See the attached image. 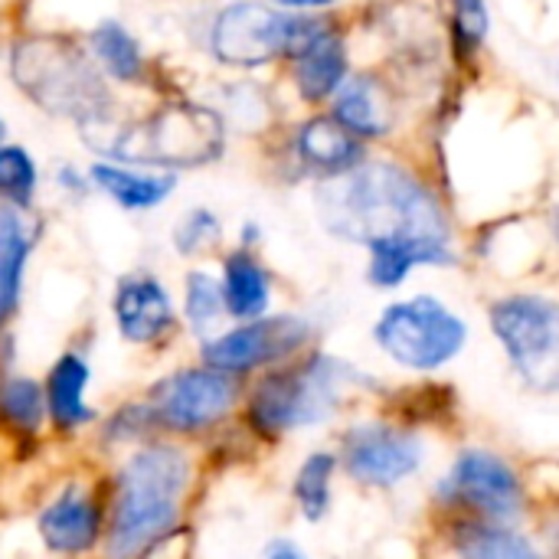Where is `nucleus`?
I'll return each mask as SVG.
<instances>
[{"mask_svg":"<svg viewBox=\"0 0 559 559\" xmlns=\"http://www.w3.org/2000/svg\"><path fill=\"white\" fill-rule=\"evenodd\" d=\"M223 239V223L216 213L197 206L190 210L177 226H174V246L180 255H200V252H210L216 249Z\"/></svg>","mask_w":559,"mask_h":559,"instance_id":"30","label":"nucleus"},{"mask_svg":"<svg viewBox=\"0 0 559 559\" xmlns=\"http://www.w3.org/2000/svg\"><path fill=\"white\" fill-rule=\"evenodd\" d=\"M265 3H272L278 10H288V13H334L347 0H265Z\"/></svg>","mask_w":559,"mask_h":559,"instance_id":"31","label":"nucleus"},{"mask_svg":"<svg viewBox=\"0 0 559 559\" xmlns=\"http://www.w3.org/2000/svg\"><path fill=\"white\" fill-rule=\"evenodd\" d=\"M43 390L29 377L0 380V423L16 436H36L43 426Z\"/></svg>","mask_w":559,"mask_h":559,"instance_id":"25","label":"nucleus"},{"mask_svg":"<svg viewBox=\"0 0 559 559\" xmlns=\"http://www.w3.org/2000/svg\"><path fill=\"white\" fill-rule=\"evenodd\" d=\"M36 242V219L29 206L0 200V328L13 314L23 288V269Z\"/></svg>","mask_w":559,"mask_h":559,"instance_id":"20","label":"nucleus"},{"mask_svg":"<svg viewBox=\"0 0 559 559\" xmlns=\"http://www.w3.org/2000/svg\"><path fill=\"white\" fill-rule=\"evenodd\" d=\"M7 46L10 75L39 111L69 118L79 131H92L115 118L118 98L88 46L66 33H16Z\"/></svg>","mask_w":559,"mask_h":559,"instance_id":"2","label":"nucleus"},{"mask_svg":"<svg viewBox=\"0 0 559 559\" xmlns=\"http://www.w3.org/2000/svg\"><path fill=\"white\" fill-rule=\"evenodd\" d=\"M337 20V10L288 13L265 0H233L210 23V52L226 69L285 66Z\"/></svg>","mask_w":559,"mask_h":559,"instance_id":"5","label":"nucleus"},{"mask_svg":"<svg viewBox=\"0 0 559 559\" xmlns=\"http://www.w3.org/2000/svg\"><path fill=\"white\" fill-rule=\"evenodd\" d=\"M3 141H7V121L0 118V144H3Z\"/></svg>","mask_w":559,"mask_h":559,"instance_id":"34","label":"nucleus"},{"mask_svg":"<svg viewBox=\"0 0 559 559\" xmlns=\"http://www.w3.org/2000/svg\"><path fill=\"white\" fill-rule=\"evenodd\" d=\"M239 396L233 373H219L213 367L183 370L154 386V400L147 403L154 423L170 432H200L219 423Z\"/></svg>","mask_w":559,"mask_h":559,"instance_id":"10","label":"nucleus"},{"mask_svg":"<svg viewBox=\"0 0 559 559\" xmlns=\"http://www.w3.org/2000/svg\"><path fill=\"white\" fill-rule=\"evenodd\" d=\"M115 321L121 337L131 344H151L164 337L174 328V305L167 288L147 272L124 275L115 292Z\"/></svg>","mask_w":559,"mask_h":559,"instance_id":"16","label":"nucleus"},{"mask_svg":"<svg viewBox=\"0 0 559 559\" xmlns=\"http://www.w3.org/2000/svg\"><path fill=\"white\" fill-rule=\"evenodd\" d=\"M354 72V49H350V29L344 16L321 33L311 46H305L295 59L285 62V75L295 88V98L308 111H321L331 105V98L341 92V85Z\"/></svg>","mask_w":559,"mask_h":559,"instance_id":"15","label":"nucleus"},{"mask_svg":"<svg viewBox=\"0 0 559 559\" xmlns=\"http://www.w3.org/2000/svg\"><path fill=\"white\" fill-rule=\"evenodd\" d=\"M282 141L295 170L301 177H311L314 183L344 177L370 157V144L354 138L328 108L308 111L285 131Z\"/></svg>","mask_w":559,"mask_h":559,"instance_id":"11","label":"nucleus"},{"mask_svg":"<svg viewBox=\"0 0 559 559\" xmlns=\"http://www.w3.org/2000/svg\"><path fill=\"white\" fill-rule=\"evenodd\" d=\"M39 187L36 160L20 144H0V200L16 206H33Z\"/></svg>","mask_w":559,"mask_h":559,"instance_id":"28","label":"nucleus"},{"mask_svg":"<svg viewBox=\"0 0 559 559\" xmlns=\"http://www.w3.org/2000/svg\"><path fill=\"white\" fill-rule=\"evenodd\" d=\"M370 252V265H367V278L377 288H396L403 285L413 269L419 265H455V249L452 242H432V239H390V242H377L367 249Z\"/></svg>","mask_w":559,"mask_h":559,"instance_id":"21","label":"nucleus"},{"mask_svg":"<svg viewBox=\"0 0 559 559\" xmlns=\"http://www.w3.org/2000/svg\"><path fill=\"white\" fill-rule=\"evenodd\" d=\"M56 177H59V187H62V190H69V193H85V190L92 187V180H88V177H82L75 167H59V174H56Z\"/></svg>","mask_w":559,"mask_h":559,"instance_id":"32","label":"nucleus"},{"mask_svg":"<svg viewBox=\"0 0 559 559\" xmlns=\"http://www.w3.org/2000/svg\"><path fill=\"white\" fill-rule=\"evenodd\" d=\"M269 559H305V554L295 544H288V540H275L269 547Z\"/></svg>","mask_w":559,"mask_h":559,"instance_id":"33","label":"nucleus"},{"mask_svg":"<svg viewBox=\"0 0 559 559\" xmlns=\"http://www.w3.org/2000/svg\"><path fill=\"white\" fill-rule=\"evenodd\" d=\"M373 334H377V344L396 364L409 370H436L462 350L468 328L439 298L416 295L409 301L390 305L380 314Z\"/></svg>","mask_w":559,"mask_h":559,"instance_id":"8","label":"nucleus"},{"mask_svg":"<svg viewBox=\"0 0 559 559\" xmlns=\"http://www.w3.org/2000/svg\"><path fill=\"white\" fill-rule=\"evenodd\" d=\"M491 331L514 370L540 393L559 390V305L547 295H504L491 305Z\"/></svg>","mask_w":559,"mask_h":559,"instance_id":"7","label":"nucleus"},{"mask_svg":"<svg viewBox=\"0 0 559 559\" xmlns=\"http://www.w3.org/2000/svg\"><path fill=\"white\" fill-rule=\"evenodd\" d=\"M190 481V462L174 445H151L128 459L118 475V498L108 524V557L131 559L180 521V501Z\"/></svg>","mask_w":559,"mask_h":559,"instance_id":"4","label":"nucleus"},{"mask_svg":"<svg viewBox=\"0 0 559 559\" xmlns=\"http://www.w3.org/2000/svg\"><path fill=\"white\" fill-rule=\"evenodd\" d=\"M354 377L357 373L347 364L324 354H314L292 370L269 373L265 380H259L249 400V423L262 436H282L301 426H314L334 413L344 383H350Z\"/></svg>","mask_w":559,"mask_h":559,"instance_id":"6","label":"nucleus"},{"mask_svg":"<svg viewBox=\"0 0 559 559\" xmlns=\"http://www.w3.org/2000/svg\"><path fill=\"white\" fill-rule=\"evenodd\" d=\"M0 52H3V39H0Z\"/></svg>","mask_w":559,"mask_h":559,"instance_id":"35","label":"nucleus"},{"mask_svg":"<svg viewBox=\"0 0 559 559\" xmlns=\"http://www.w3.org/2000/svg\"><path fill=\"white\" fill-rule=\"evenodd\" d=\"M92 131H111L95 144L105 160L151 167V170H180V167H206L226 151V121L216 108L197 102H160L147 115L115 124L105 121ZM82 131V134H92Z\"/></svg>","mask_w":559,"mask_h":559,"instance_id":"3","label":"nucleus"},{"mask_svg":"<svg viewBox=\"0 0 559 559\" xmlns=\"http://www.w3.org/2000/svg\"><path fill=\"white\" fill-rule=\"evenodd\" d=\"M223 305L233 318L242 321H255L265 314L269 308V295H272V278L269 269L262 265V259L252 249H236L226 255L223 262Z\"/></svg>","mask_w":559,"mask_h":559,"instance_id":"22","label":"nucleus"},{"mask_svg":"<svg viewBox=\"0 0 559 559\" xmlns=\"http://www.w3.org/2000/svg\"><path fill=\"white\" fill-rule=\"evenodd\" d=\"M328 111L364 144H390L406 124V92L400 75L370 66L354 69L341 92L331 98Z\"/></svg>","mask_w":559,"mask_h":559,"instance_id":"9","label":"nucleus"},{"mask_svg":"<svg viewBox=\"0 0 559 559\" xmlns=\"http://www.w3.org/2000/svg\"><path fill=\"white\" fill-rule=\"evenodd\" d=\"M85 46L108 82L118 85H151V59L141 39L118 20H102L88 29Z\"/></svg>","mask_w":559,"mask_h":559,"instance_id":"19","label":"nucleus"},{"mask_svg":"<svg viewBox=\"0 0 559 559\" xmlns=\"http://www.w3.org/2000/svg\"><path fill=\"white\" fill-rule=\"evenodd\" d=\"M88 180L108 200H115L121 210H131V213L160 206L177 187V174L170 170H151V167H134V164H118V160H95L88 167Z\"/></svg>","mask_w":559,"mask_h":559,"instance_id":"18","label":"nucleus"},{"mask_svg":"<svg viewBox=\"0 0 559 559\" xmlns=\"http://www.w3.org/2000/svg\"><path fill=\"white\" fill-rule=\"evenodd\" d=\"M321 226L354 246L390 239L452 242V219L436 180L403 154H370L357 170L314 187Z\"/></svg>","mask_w":559,"mask_h":559,"instance_id":"1","label":"nucleus"},{"mask_svg":"<svg viewBox=\"0 0 559 559\" xmlns=\"http://www.w3.org/2000/svg\"><path fill=\"white\" fill-rule=\"evenodd\" d=\"M85 386H88V367L79 354H62L46 380V409L59 432H72L92 419V409L85 406Z\"/></svg>","mask_w":559,"mask_h":559,"instance_id":"23","label":"nucleus"},{"mask_svg":"<svg viewBox=\"0 0 559 559\" xmlns=\"http://www.w3.org/2000/svg\"><path fill=\"white\" fill-rule=\"evenodd\" d=\"M39 540L59 557L88 554L102 540V508L79 488L62 491L36 521Z\"/></svg>","mask_w":559,"mask_h":559,"instance_id":"17","label":"nucleus"},{"mask_svg":"<svg viewBox=\"0 0 559 559\" xmlns=\"http://www.w3.org/2000/svg\"><path fill=\"white\" fill-rule=\"evenodd\" d=\"M462 559H544L524 537L501 527H462L459 537Z\"/></svg>","mask_w":559,"mask_h":559,"instance_id":"26","label":"nucleus"},{"mask_svg":"<svg viewBox=\"0 0 559 559\" xmlns=\"http://www.w3.org/2000/svg\"><path fill=\"white\" fill-rule=\"evenodd\" d=\"M334 468H337V459L328 455V452H314L298 478H295V498L301 504V514L308 521H321L331 508V478H334Z\"/></svg>","mask_w":559,"mask_h":559,"instance_id":"27","label":"nucleus"},{"mask_svg":"<svg viewBox=\"0 0 559 559\" xmlns=\"http://www.w3.org/2000/svg\"><path fill=\"white\" fill-rule=\"evenodd\" d=\"M311 337L308 321L301 318H255L236 331L219 334L203 347V364L219 370V373H246L262 364L282 360L305 347Z\"/></svg>","mask_w":559,"mask_h":559,"instance_id":"12","label":"nucleus"},{"mask_svg":"<svg viewBox=\"0 0 559 559\" xmlns=\"http://www.w3.org/2000/svg\"><path fill=\"white\" fill-rule=\"evenodd\" d=\"M445 495L485 521H511L524 508V491L514 468L491 452H465L445 481Z\"/></svg>","mask_w":559,"mask_h":559,"instance_id":"14","label":"nucleus"},{"mask_svg":"<svg viewBox=\"0 0 559 559\" xmlns=\"http://www.w3.org/2000/svg\"><path fill=\"white\" fill-rule=\"evenodd\" d=\"M449 52L459 66H475L491 36V3L488 0H449Z\"/></svg>","mask_w":559,"mask_h":559,"instance_id":"24","label":"nucleus"},{"mask_svg":"<svg viewBox=\"0 0 559 559\" xmlns=\"http://www.w3.org/2000/svg\"><path fill=\"white\" fill-rule=\"evenodd\" d=\"M223 285L210 272H190L187 275V298H183V314L193 331H210L223 318Z\"/></svg>","mask_w":559,"mask_h":559,"instance_id":"29","label":"nucleus"},{"mask_svg":"<svg viewBox=\"0 0 559 559\" xmlns=\"http://www.w3.org/2000/svg\"><path fill=\"white\" fill-rule=\"evenodd\" d=\"M423 462V442L416 432L383 423L354 426L344 436V468L364 485L390 488L413 475Z\"/></svg>","mask_w":559,"mask_h":559,"instance_id":"13","label":"nucleus"}]
</instances>
